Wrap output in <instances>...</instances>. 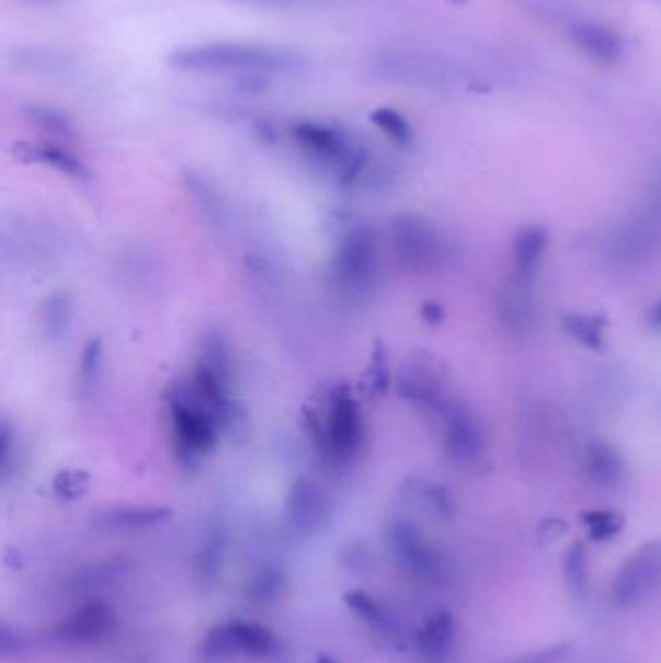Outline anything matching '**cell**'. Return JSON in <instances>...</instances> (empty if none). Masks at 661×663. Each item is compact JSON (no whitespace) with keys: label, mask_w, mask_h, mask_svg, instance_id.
<instances>
[{"label":"cell","mask_w":661,"mask_h":663,"mask_svg":"<svg viewBox=\"0 0 661 663\" xmlns=\"http://www.w3.org/2000/svg\"><path fill=\"white\" fill-rule=\"evenodd\" d=\"M582 521L586 522L588 534L594 541H609L625 528V516L615 511H590L582 514Z\"/></svg>","instance_id":"obj_16"},{"label":"cell","mask_w":661,"mask_h":663,"mask_svg":"<svg viewBox=\"0 0 661 663\" xmlns=\"http://www.w3.org/2000/svg\"><path fill=\"white\" fill-rule=\"evenodd\" d=\"M237 4L260 10H309L324 7L328 0H233Z\"/></svg>","instance_id":"obj_22"},{"label":"cell","mask_w":661,"mask_h":663,"mask_svg":"<svg viewBox=\"0 0 661 663\" xmlns=\"http://www.w3.org/2000/svg\"><path fill=\"white\" fill-rule=\"evenodd\" d=\"M562 572L569 592L574 597H584L590 586V557L584 544H572L562 559Z\"/></svg>","instance_id":"obj_15"},{"label":"cell","mask_w":661,"mask_h":663,"mask_svg":"<svg viewBox=\"0 0 661 663\" xmlns=\"http://www.w3.org/2000/svg\"><path fill=\"white\" fill-rule=\"evenodd\" d=\"M317 663H335L334 660H330V658H327V655H324V658H320L319 662Z\"/></svg>","instance_id":"obj_27"},{"label":"cell","mask_w":661,"mask_h":663,"mask_svg":"<svg viewBox=\"0 0 661 663\" xmlns=\"http://www.w3.org/2000/svg\"><path fill=\"white\" fill-rule=\"evenodd\" d=\"M30 4H42V7H50V4H59L62 0H25Z\"/></svg>","instance_id":"obj_26"},{"label":"cell","mask_w":661,"mask_h":663,"mask_svg":"<svg viewBox=\"0 0 661 663\" xmlns=\"http://www.w3.org/2000/svg\"><path fill=\"white\" fill-rule=\"evenodd\" d=\"M163 511H118V513L105 514L101 518V526L107 528H138V526H150L153 522L163 518Z\"/></svg>","instance_id":"obj_18"},{"label":"cell","mask_w":661,"mask_h":663,"mask_svg":"<svg viewBox=\"0 0 661 663\" xmlns=\"http://www.w3.org/2000/svg\"><path fill=\"white\" fill-rule=\"evenodd\" d=\"M22 65H27V72H47V75H55V72H59L62 70L65 72V67H67V60L62 59V57H53L49 53H37V50H32V53H25L24 57L22 55H18L16 57V68L22 67Z\"/></svg>","instance_id":"obj_20"},{"label":"cell","mask_w":661,"mask_h":663,"mask_svg":"<svg viewBox=\"0 0 661 663\" xmlns=\"http://www.w3.org/2000/svg\"><path fill=\"white\" fill-rule=\"evenodd\" d=\"M569 654V644H552L534 654L522 655L506 663H557L562 655Z\"/></svg>","instance_id":"obj_23"},{"label":"cell","mask_w":661,"mask_h":663,"mask_svg":"<svg viewBox=\"0 0 661 663\" xmlns=\"http://www.w3.org/2000/svg\"><path fill=\"white\" fill-rule=\"evenodd\" d=\"M423 319L428 320L429 324H441L444 320V309L435 301H429L423 305Z\"/></svg>","instance_id":"obj_24"},{"label":"cell","mask_w":661,"mask_h":663,"mask_svg":"<svg viewBox=\"0 0 661 663\" xmlns=\"http://www.w3.org/2000/svg\"><path fill=\"white\" fill-rule=\"evenodd\" d=\"M368 72L388 84L413 88H451L464 78L451 60L413 49L380 50L368 60Z\"/></svg>","instance_id":"obj_2"},{"label":"cell","mask_w":661,"mask_h":663,"mask_svg":"<svg viewBox=\"0 0 661 663\" xmlns=\"http://www.w3.org/2000/svg\"><path fill=\"white\" fill-rule=\"evenodd\" d=\"M113 625V614L105 604H86L68 615L57 629V637L72 644H90L103 639Z\"/></svg>","instance_id":"obj_7"},{"label":"cell","mask_w":661,"mask_h":663,"mask_svg":"<svg viewBox=\"0 0 661 663\" xmlns=\"http://www.w3.org/2000/svg\"><path fill=\"white\" fill-rule=\"evenodd\" d=\"M454 635H456V622L448 611H438L433 617H429L418 632V647L421 654L428 655L431 660H441L451 652Z\"/></svg>","instance_id":"obj_12"},{"label":"cell","mask_w":661,"mask_h":663,"mask_svg":"<svg viewBox=\"0 0 661 663\" xmlns=\"http://www.w3.org/2000/svg\"><path fill=\"white\" fill-rule=\"evenodd\" d=\"M446 373L441 362H436L433 355H425L421 362L413 363L411 369L403 375V395L411 400L421 402H433L443 395Z\"/></svg>","instance_id":"obj_10"},{"label":"cell","mask_w":661,"mask_h":663,"mask_svg":"<svg viewBox=\"0 0 661 663\" xmlns=\"http://www.w3.org/2000/svg\"><path fill=\"white\" fill-rule=\"evenodd\" d=\"M660 586L661 544L652 541L640 547L623 564L613 584V599L619 607H635L652 596Z\"/></svg>","instance_id":"obj_3"},{"label":"cell","mask_w":661,"mask_h":663,"mask_svg":"<svg viewBox=\"0 0 661 663\" xmlns=\"http://www.w3.org/2000/svg\"><path fill=\"white\" fill-rule=\"evenodd\" d=\"M561 324L570 338H574L578 344L586 345L590 350H602L605 344L607 319L603 315L569 312L562 317Z\"/></svg>","instance_id":"obj_13"},{"label":"cell","mask_w":661,"mask_h":663,"mask_svg":"<svg viewBox=\"0 0 661 663\" xmlns=\"http://www.w3.org/2000/svg\"><path fill=\"white\" fill-rule=\"evenodd\" d=\"M371 121H373L380 130H385L386 135L390 136L394 142L408 144L411 140V136H413L410 123H408L406 117H402L398 111L383 107V110H377L371 115Z\"/></svg>","instance_id":"obj_17"},{"label":"cell","mask_w":661,"mask_h":663,"mask_svg":"<svg viewBox=\"0 0 661 663\" xmlns=\"http://www.w3.org/2000/svg\"><path fill=\"white\" fill-rule=\"evenodd\" d=\"M648 322H650V327H652L653 330L661 332V299L656 302L652 309H650V312H648Z\"/></svg>","instance_id":"obj_25"},{"label":"cell","mask_w":661,"mask_h":663,"mask_svg":"<svg viewBox=\"0 0 661 663\" xmlns=\"http://www.w3.org/2000/svg\"><path fill=\"white\" fill-rule=\"evenodd\" d=\"M549 244V233L544 226H527L520 231L514 244V266L518 270L522 279H532L536 274L539 262L544 259L545 249Z\"/></svg>","instance_id":"obj_11"},{"label":"cell","mask_w":661,"mask_h":663,"mask_svg":"<svg viewBox=\"0 0 661 663\" xmlns=\"http://www.w3.org/2000/svg\"><path fill=\"white\" fill-rule=\"evenodd\" d=\"M390 547L394 555L402 561L408 571L418 574L433 584H443L448 576V569L444 563L443 555L429 546L421 538L418 529L410 524H398L390 531Z\"/></svg>","instance_id":"obj_6"},{"label":"cell","mask_w":661,"mask_h":663,"mask_svg":"<svg viewBox=\"0 0 661 663\" xmlns=\"http://www.w3.org/2000/svg\"><path fill=\"white\" fill-rule=\"evenodd\" d=\"M584 466H586L588 478L595 488L607 489V491L620 488L627 476L623 456L617 453L615 446L605 441H594L586 446Z\"/></svg>","instance_id":"obj_8"},{"label":"cell","mask_w":661,"mask_h":663,"mask_svg":"<svg viewBox=\"0 0 661 663\" xmlns=\"http://www.w3.org/2000/svg\"><path fill=\"white\" fill-rule=\"evenodd\" d=\"M201 650L208 658H266L276 650V637L259 622L231 621L209 630Z\"/></svg>","instance_id":"obj_4"},{"label":"cell","mask_w":661,"mask_h":663,"mask_svg":"<svg viewBox=\"0 0 661 663\" xmlns=\"http://www.w3.org/2000/svg\"><path fill=\"white\" fill-rule=\"evenodd\" d=\"M444 448L451 458L466 466L483 460L486 428L469 408L454 405L444 415Z\"/></svg>","instance_id":"obj_5"},{"label":"cell","mask_w":661,"mask_h":663,"mask_svg":"<svg viewBox=\"0 0 661 663\" xmlns=\"http://www.w3.org/2000/svg\"><path fill=\"white\" fill-rule=\"evenodd\" d=\"M345 604L353 614L360 615L361 619L368 622L373 629L380 630L386 637H396L398 625L394 621L392 615L388 614L385 605L378 604L375 597L355 590V592L345 594Z\"/></svg>","instance_id":"obj_14"},{"label":"cell","mask_w":661,"mask_h":663,"mask_svg":"<svg viewBox=\"0 0 661 663\" xmlns=\"http://www.w3.org/2000/svg\"><path fill=\"white\" fill-rule=\"evenodd\" d=\"M284 586V580H282V574L277 571H266L262 572L260 576L254 579V582L251 584V588H249V596L254 599V602H270V599H274V597L280 594V590Z\"/></svg>","instance_id":"obj_21"},{"label":"cell","mask_w":661,"mask_h":663,"mask_svg":"<svg viewBox=\"0 0 661 663\" xmlns=\"http://www.w3.org/2000/svg\"><path fill=\"white\" fill-rule=\"evenodd\" d=\"M570 39L588 57L600 62H617L623 57V42L609 27L594 22H578L570 25Z\"/></svg>","instance_id":"obj_9"},{"label":"cell","mask_w":661,"mask_h":663,"mask_svg":"<svg viewBox=\"0 0 661 663\" xmlns=\"http://www.w3.org/2000/svg\"><path fill=\"white\" fill-rule=\"evenodd\" d=\"M25 115L32 118L35 125L43 126L50 133H57V135H70L72 133L70 121L60 111L43 107V105H27Z\"/></svg>","instance_id":"obj_19"},{"label":"cell","mask_w":661,"mask_h":663,"mask_svg":"<svg viewBox=\"0 0 661 663\" xmlns=\"http://www.w3.org/2000/svg\"><path fill=\"white\" fill-rule=\"evenodd\" d=\"M168 65L193 75H237L243 78L297 75L307 67L299 50L262 43L214 42L171 53Z\"/></svg>","instance_id":"obj_1"}]
</instances>
